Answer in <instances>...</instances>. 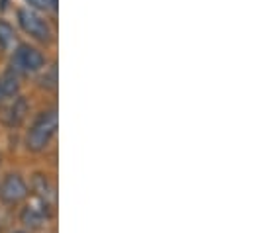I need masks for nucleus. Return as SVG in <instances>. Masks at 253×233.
I'll return each instance as SVG.
<instances>
[{
  "mask_svg": "<svg viewBox=\"0 0 253 233\" xmlns=\"http://www.w3.org/2000/svg\"><path fill=\"white\" fill-rule=\"evenodd\" d=\"M49 2H51V10H57V2L59 0H49Z\"/></svg>",
  "mask_w": 253,
  "mask_h": 233,
  "instance_id": "nucleus-11",
  "label": "nucleus"
},
{
  "mask_svg": "<svg viewBox=\"0 0 253 233\" xmlns=\"http://www.w3.org/2000/svg\"><path fill=\"white\" fill-rule=\"evenodd\" d=\"M18 22H20L22 30L26 34H30L32 38H36L40 41H49L51 39V28H49V24L42 16H38L34 10H30V8L18 10Z\"/></svg>",
  "mask_w": 253,
  "mask_h": 233,
  "instance_id": "nucleus-3",
  "label": "nucleus"
},
{
  "mask_svg": "<svg viewBox=\"0 0 253 233\" xmlns=\"http://www.w3.org/2000/svg\"><path fill=\"white\" fill-rule=\"evenodd\" d=\"M6 2H8V0H0V8H2V10L6 8Z\"/></svg>",
  "mask_w": 253,
  "mask_h": 233,
  "instance_id": "nucleus-12",
  "label": "nucleus"
},
{
  "mask_svg": "<svg viewBox=\"0 0 253 233\" xmlns=\"http://www.w3.org/2000/svg\"><path fill=\"white\" fill-rule=\"evenodd\" d=\"M34 8H40V10H49L51 8V2L49 0H28Z\"/></svg>",
  "mask_w": 253,
  "mask_h": 233,
  "instance_id": "nucleus-10",
  "label": "nucleus"
},
{
  "mask_svg": "<svg viewBox=\"0 0 253 233\" xmlns=\"http://www.w3.org/2000/svg\"><path fill=\"white\" fill-rule=\"evenodd\" d=\"M28 198V184L18 173H8L0 182V200L6 206H16Z\"/></svg>",
  "mask_w": 253,
  "mask_h": 233,
  "instance_id": "nucleus-2",
  "label": "nucleus"
},
{
  "mask_svg": "<svg viewBox=\"0 0 253 233\" xmlns=\"http://www.w3.org/2000/svg\"><path fill=\"white\" fill-rule=\"evenodd\" d=\"M26 112H28V102H26V98L18 96L6 112V123L10 127H18L22 123V119L26 117Z\"/></svg>",
  "mask_w": 253,
  "mask_h": 233,
  "instance_id": "nucleus-7",
  "label": "nucleus"
},
{
  "mask_svg": "<svg viewBox=\"0 0 253 233\" xmlns=\"http://www.w3.org/2000/svg\"><path fill=\"white\" fill-rule=\"evenodd\" d=\"M55 131H57V110L53 108V110L42 112L36 117V121L32 123V127L28 131V137H26L28 149L34 151V153H40V151L47 149Z\"/></svg>",
  "mask_w": 253,
  "mask_h": 233,
  "instance_id": "nucleus-1",
  "label": "nucleus"
},
{
  "mask_svg": "<svg viewBox=\"0 0 253 233\" xmlns=\"http://www.w3.org/2000/svg\"><path fill=\"white\" fill-rule=\"evenodd\" d=\"M16 233H26V232H16Z\"/></svg>",
  "mask_w": 253,
  "mask_h": 233,
  "instance_id": "nucleus-14",
  "label": "nucleus"
},
{
  "mask_svg": "<svg viewBox=\"0 0 253 233\" xmlns=\"http://www.w3.org/2000/svg\"><path fill=\"white\" fill-rule=\"evenodd\" d=\"M12 43H14V30H12L10 24L0 20V49L6 51V49L12 47Z\"/></svg>",
  "mask_w": 253,
  "mask_h": 233,
  "instance_id": "nucleus-9",
  "label": "nucleus"
},
{
  "mask_svg": "<svg viewBox=\"0 0 253 233\" xmlns=\"http://www.w3.org/2000/svg\"><path fill=\"white\" fill-rule=\"evenodd\" d=\"M0 86H2V92H4V98H10V96H16L18 94V88H20V82H18V75L14 71H8L2 78H0Z\"/></svg>",
  "mask_w": 253,
  "mask_h": 233,
  "instance_id": "nucleus-8",
  "label": "nucleus"
},
{
  "mask_svg": "<svg viewBox=\"0 0 253 233\" xmlns=\"http://www.w3.org/2000/svg\"><path fill=\"white\" fill-rule=\"evenodd\" d=\"M47 218H49V210L45 206H42L38 200L32 202V204H26L22 208V214H20V222L26 228H30V230L43 228V224L47 222Z\"/></svg>",
  "mask_w": 253,
  "mask_h": 233,
  "instance_id": "nucleus-5",
  "label": "nucleus"
},
{
  "mask_svg": "<svg viewBox=\"0 0 253 233\" xmlns=\"http://www.w3.org/2000/svg\"><path fill=\"white\" fill-rule=\"evenodd\" d=\"M6 98H4V92H2V86H0V102H4Z\"/></svg>",
  "mask_w": 253,
  "mask_h": 233,
  "instance_id": "nucleus-13",
  "label": "nucleus"
},
{
  "mask_svg": "<svg viewBox=\"0 0 253 233\" xmlns=\"http://www.w3.org/2000/svg\"><path fill=\"white\" fill-rule=\"evenodd\" d=\"M34 192H36V200L45 206L47 210L55 208V186L51 184V180L47 178V175H36L34 176Z\"/></svg>",
  "mask_w": 253,
  "mask_h": 233,
  "instance_id": "nucleus-6",
  "label": "nucleus"
},
{
  "mask_svg": "<svg viewBox=\"0 0 253 233\" xmlns=\"http://www.w3.org/2000/svg\"><path fill=\"white\" fill-rule=\"evenodd\" d=\"M43 63H45V59L36 47H30V45L24 43L14 51L12 71L16 75L18 73H34V71H40L43 67Z\"/></svg>",
  "mask_w": 253,
  "mask_h": 233,
  "instance_id": "nucleus-4",
  "label": "nucleus"
}]
</instances>
